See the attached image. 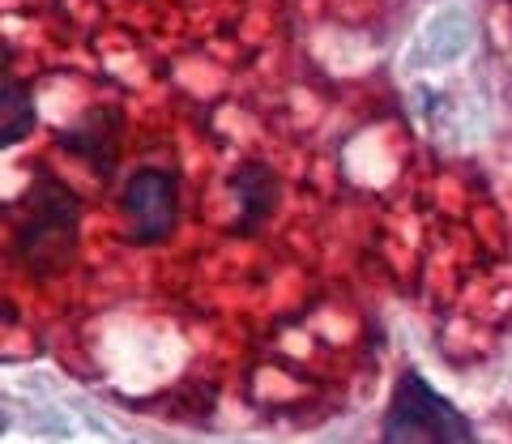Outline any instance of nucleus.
Returning <instances> with one entry per match:
<instances>
[{
    "label": "nucleus",
    "mask_w": 512,
    "mask_h": 444,
    "mask_svg": "<svg viewBox=\"0 0 512 444\" xmlns=\"http://www.w3.org/2000/svg\"><path fill=\"white\" fill-rule=\"evenodd\" d=\"M231 197V222H227V235L235 240H252L269 227V218L282 205V176L265 158H244L239 167H231V176L222 180Z\"/></svg>",
    "instance_id": "5"
},
{
    "label": "nucleus",
    "mask_w": 512,
    "mask_h": 444,
    "mask_svg": "<svg viewBox=\"0 0 512 444\" xmlns=\"http://www.w3.org/2000/svg\"><path fill=\"white\" fill-rule=\"evenodd\" d=\"M124 107L116 103H94L86 107L73 124L56 129V146L90 167V176L99 184H116L120 180V158H124Z\"/></svg>",
    "instance_id": "4"
},
{
    "label": "nucleus",
    "mask_w": 512,
    "mask_h": 444,
    "mask_svg": "<svg viewBox=\"0 0 512 444\" xmlns=\"http://www.w3.org/2000/svg\"><path fill=\"white\" fill-rule=\"evenodd\" d=\"M380 444H478V427L419 368H406L384 406Z\"/></svg>",
    "instance_id": "2"
},
{
    "label": "nucleus",
    "mask_w": 512,
    "mask_h": 444,
    "mask_svg": "<svg viewBox=\"0 0 512 444\" xmlns=\"http://www.w3.org/2000/svg\"><path fill=\"white\" fill-rule=\"evenodd\" d=\"M39 129V107L35 90L26 77L13 73V47L5 43V77H0V146L13 150Z\"/></svg>",
    "instance_id": "6"
},
{
    "label": "nucleus",
    "mask_w": 512,
    "mask_h": 444,
    "mask_svg": "<svg viewBox=\"0 0 512 444\" xmlns=\"http://www.w3.org/2000/svg\"><path fill=\"white\" fill-rule=\"evenodd\" d=\"M120 218H124V244L158 248L180 227V171L163 163H146L128 171L120 184Z\"/></svg>",
    "instance_id": "3"
},
{
    "label": "nucleus",
    "mask_w": 512,
    "mask_h": 444,
    "mask_svg": "<svg viewBox=\"0 0 512 444\" xmlns=\"http://www.w3.org/2000/svg\"><path fill=\"white\" fill-rule=\"evenodd\" d=\"M82 193L56 176L52 167H35L18 197L9 201V261L30 282H52L77 261L82 248Z\"/></svg>",
    "instance_id": "1"
}]
</instances>
